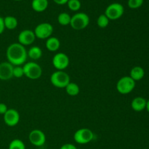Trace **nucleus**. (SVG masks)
<instances>
[{
  "instance_id": "1",
  "label": "nucleus",
  "mask_w": 149,
  "mask_h": 149,
  "mask_svg": "<svg viewBox=\"0 0 149 149\" xmlns=\"http://www.w3.org/2000/svg\"><path fill=\"white\" fill-rule=\"evenodd\" d=\"M6 56L7 61L14 66L23 65L27 60V50L25 46L20 43H13L7 47Z\"/></svg>"
},
{
  "instance_id": "2",
  "label": "nucleus",
  "mask_w": 149,
  "mask_h": 149,
  "mask_svg": "<svg viewBox=\"0 0 149 149\" xmlns=\"http://www.w3.org/2000/svg\"><path fill=\"white\" fill-rule=\"evenodd\" d=\"M50 82L54 87L57 88H65L71 82L70 77L64 71H58L53 72L50 77Z\"/></svg>"
},
{
  "instance_id": "3",
  "label": "nucleus",
  "mask_w": 149,
  "mask_h": 149,
  "mask_svg": "<svg viewBox=\"0 0 149 149\" xmlns=\"http://www.w3.org/2000/svg\"><path fill=\"white\" fill-rule=\"evenodd\" d=\"M90 23V17L84 13H77L71 17L70 26L77 31L83 30L88 26Z\"/></svg>"
},
{
  "instance_id": "4",
  "label": "nucleus",
  "mask_w": 149,
  "mask_h": 149,
  "mask_svg": "<svg viewBox=\"0 0 149 149\" xmlns=\"http://www.w3.org/2000/svg\"><path fill=\"white\" fill-rule=\"evenodd\" d=\"M24 76L30 79H38L42 74V67L35 62H28L23 65Z\"/></svg>"
},
{
  "instance_id": "5",
  "label": "nucleus",
  "mask_w": 149,
  "mask_h": 149,
  "mask_svg": "<svg viewBox=\"0 0 149 149\" xmlns=\"http://www.w3.org/2000/svg\"><path fill=\"white\" fill-rule=\"evenodd\" d=\"M135 81L130 76L122 77L116 83V90L122 95L129 94L135 89Z\"/></svg>"
},
{
  "instance_id": "6",
  "label": "nucleus",
  "mask_w": 149,
  "mask_h": 149,
  "mask_svg": "<svg viewBox=\"0 0 149 149\" xmlns=\"http://www.w3.org/2000/svg\"><path fill=\"white\" fill-rule=\"evenodd\" d=\"M124 13L125 8L123 5L120 3L113 2L106 7L104 14L109 19V20H116L120 18L123 15Z\"/></svg>"
},
{
  "instance_id": "7",
  "label": "nucleus",
  "mask_w": 149,
  "mask_h": 149,
  "mask_svg": "<svg viewBox=\"0 0 149 149\" xmlns=\"http://www.w3.org/2000/svg\"><path fill=\"white\" fill-rule=\"evenodd\" d=\"M94 138V133L88 128H81L75 132L74 139L77 143L84 145L91 142Z\"/></svg>"
},
{
  "instance_id": "8",
  "label": "nucleus",
  "mask_w": 149,
  "mask_h": 149,
  "mask_svg": "<svg viewBox=\"0 0 149 149\" xmlns=\"http://www.w3.org/2000/svg\"><path fill=\"white\" fill-rule=\"evenodd\" d=\"M33 32L36 38L47 39L52 36L53 33V26L49 23H41L36 26Z\"/></svg>"
},
{
  "instance_id": "9",
  "label": "nucleus",
  "mask_w": 149,
  "mask_h": 149,
  "mask_svg": "<svg viewBox=\"0 0 149 149\" xmlns=\"http://www.w3.org/2000/svg\"><path fill=\"white\" fill-rule=\"evenodd\" d=\"M69 63L68 56L63 52H58L52 58V65L58 71H63L69 65Z\"/></svg>"
},
{
  "instance_id": "10",
  "label": "nucleus",
  "mask_w": 149,
  "mask_h": 149,
  "mask_svg": "<svg viewBox=\"0 0 149 149\" xmlns=\"http://www.w3.org/2000/svg\"><path fill=\"white\" fill-rule=\"evenodd\" d=\"M29 139L31 143L36 147L42 146L46 142L45 134L40 130H33L29 135Z\"/></svg>"
},
{
  "instance_id": "11",
  "label": "nucleus",
  "mask_w": 149,
  "mask_h": 149,
  "mask_svg": "<svg viewBox=\"0 0 149 149\" xmlns=\"http://www.w3.org/2000/svg\"><path fill=\"white\" fill-rule=\"evenodd\" d=\"M17 39H18V43H20V45L23 46H28L32 45L34 42L36 36L33 31L30 29H25L20 32Z\"/></svg>"
},
{
  "instance_id": "12",
  "label": "nucleus",
  "mask_w": 149,
  "mask_h": 149,
  "mask_svg": "<svg viewBox=\"0 0 149 149\" xmlns=\"http://www.w3.org/2000/svg\"><path fill=\"white\" fill-rule=\"evenodd\" d=\"M3 116L4 123L9 127L15 126L20 121V114L16 109H8Z\"/></svg>"
},
{
  "instance_id": "13",
  "label": "nucleus",
  "mask_w": 149,
  "mask_h": 149,
  "mask_svg": "<svg viewBox=\"0 0 149 149\" xmlns=\"http://www.w3.org/2000/svg\"><path fill=\"white\" fill-rule=\"evenodd\" d=\"M13 68L14 65L10 63L8 61L0 63V80L7 81L13 78Z\"/></svg>"
},
{
  "instance_id": "14",
  "label": "nucleus",
  "mask_w": 149,
  "mask_h": 149,
  "mask_svg": "<svg viewBox=\"0 0 149 149\" xmlns=\"http://www.w3.org/2000/svg\"><path fill=\"white\" fill-rule=\"evenodd\" d=\"M147 100L143 97H136L132 100L131 107L136 112L143 111L146 108Z\"/></svg>"
},
{
  "instance_id": "15",
  "label": "nucleus",
  "mask_w": 149,
  "mask_h": 149,
  "mask_svg": "<svg viewBox=\"0 0 149 149\" xmlns=\"http://www.w3.org/2000/svg\"><path fill=\"white\" fill-rule=\"evenodd\" d=\"M45 46H46L47 49L50 52H56L61 47V42L57 37L50 36L49 38L47 39Z\"/></svg>"
},
{
  "instance_id": "16",
  "label": "nucleus",
  "mask_w": 149,
  "mask_h": 149,
  "mask_svg": "<svg viewBox=\"0 0 149 149\" xmlns=\"http://www.w3.org/2000/svg\"><path fill=\"white\" fill-rule=\"evenodd\" d=\"M48 0H32L31 7L35 12L42 13L45 11L48 7Z\"/></svg>"
},
{
  "instance_id": "17",
  "label": "nucleus",
  "mask_w": 149,
  "mask_h": 149,
  "mask_svg": "<svg viewBox=\"0 0 149 149\" xmlns=\"http://www.w3.org/2000/svg\"><path fill=\"white\" fill-rule=\"evenodd\" d=\"M145 76V71L141 66H135L130 70V77L135 81H140Z\"/></svg>"
},
{
  "instance_id": "18",
  "label": "nucleus",
  "mask_w": 149,
  "mask_h": 149,
  "mask_svg": "<svg viewBox=\"0 0 149 149\" xmlns=\"http://www.w3.org/2000/svg\"><path fill=\"white\" fill-rule=\"evenodd\" d=\"M27 55L29 58L33 61H36L42 58V50L40 47L37 46H32L29 48L27 51Z\"/></svg>"
},
{
  "instance_id": "19",
  "label": "nucleus",
  "mask_w": 149,
  "mask_h": 149,
  "mask_svg": "<svg viewBox=\"0 0 149 149\" xmlns=\"http://www.w3.org/2000/svg\"><path fill=\"white\" fill-rule=\"evenodd\" d=\"M4 24L5 29H8V30H14L17 26L18 22H17V18L15 17L8 15L6 16L4 18Z\"/></svg>"
},
{
  "instance_id": "20",
  "label": "nucleus",
  "mask_w": 149,
  "mask_h": 149,
  "mask_svg": "<svg viewBox=\"0 0 149 149\" xmlns=\"http://www.w3.org/2000/svg\"><path fill=\"white\" fill-rule=\"evenodd\" d=\"M65 89L67 94L70 96H77L80 92V89L78 84L74 82H70L65 87Z\"/></svg>"
},
{
  "instance_id": "21",
  "label": "nucleus",
  "mask_w": 149,
  "mask_h": 149,
  "mask_svg": "<svg viewBox=\"0 0 149 149\" xmlns=\"http://www.w3.org/2000/svg\"><path fill=\"white\" fill-rule=\"evenodd\" d=\"M71 16L67 13H61L58 16V23L61 26H68L71 23Z\"/></svg>"
},
{
  "instance_id": "22",
  "label": "nucleus",
  "mask_w": 149,
  "mask_h": 149,
  "mask_svg": "<svg viewBox=\"0 0 149 149\" xmlns=\"http://www.w3.org/2000/svg\"><path fill=\"white\" fill-rule=\"evenodd\" d=\"M8 149H26V146L21 140L14 139L9 144Z\"/></svg>"
},
{
  "instance_id": "23",
  "label": "nucleus",
  "mask_w": 149,
  "mask_h": 149,
  "mask_svg": "<svg viewBox=\"0 0 149 149\" xmlns=\"http://www.w3.org/2000/svg\"><path fill=\"white\" fill-rule=\"evenodd\" d=\"M97 24L101 29H105L109 26V19L106 17L105 14L100 15L97 19Z\"/></svg>"
},
{
  "instance_id": "24",
  "label": "nucleus",
  "mask_w": 149,
  "mask_h": 149,
  "mask_svg": "<svg viewBox=\"0 0 149 149\" xmlns=\"http://www.w3.org/2000/svg\"><path fill=\"white\" fill-rule=\"evenodd\" d=\"M67 5L71 11L76 12L78 11L81 8V4L80 0H68L67 2Z\"/></svg>"
},
{
  "instance_id": "25",
  "label": "nucleus",
  "mask_w": 149,
  "mask_h": 149,
  "mask_svg": "<svg viewBox=\"0 0 149 149\" xmlns=\"http://www.w3.org/2000/svg\"><path fill=\"white\" fill-rule=\"evenodd\" d=\"M24 76L23 65H16L13 68V77L21 78Z\"/></svg>"
},
{
  "instance_id": "26",
  "label": "nucleus",
  "mask_w": 149,
  "mask_h": 149,
  "mask_svg": "<svg viewBox=\"0 0 149 149\" xmlns=\"http://www.w3.org/2000/svg\"><path fill=\"white\" fill-rule=\"evenodd\" d=\"M144 0H128V7L131 9H138L143 4Z\"/></svg>"
},
{
  "instance_id": "27",
  "label": "nucleus",
  "mask_w": 149,
  "mask_h": 149,
  "mask_svg": "<svg viewBox=\"0 0 149 149\" xmlns=\"http://www.w3.org/2000/svg\"><path fill=\"white\" fill-rule=\"evenodd\" d=\"M7 110H8V108H7V105L5 103H0V114L4 115Z\"/></svg>"
},
{
  "instance_id": "28",
  "label": "nucleus",
  "mask_w": 149,
  "mask_h": 149,
  "mask_svg": "<svg viewBox=\"0 0 149 149\" xmlns=\"http://www.w3.org/2000/svg\"><path fill=\"white\" fill-rule=\"evenodd\" d=\"M60 149H78L76 146L72 143H65L63 144Z\"/></svg>"
},
{
  "instance_id": "29",
  "label": "nucleus",
  "mask_w": 149,
  "mask_h": 149,
  "mask_svg": "<svg viewBox=\"0 0 149 149\" xmlns=\"http://www.w3.org/2000/svg\"><path fill=\"white\" fill-rule=\"evenodd\" d=\"M4 29H5V27L4 24V18L0 16V35L4 32Z\"/></svg>"
},
{
  "instance_id": "30",
  "label": "nucleus",
  "mask_w": 149,
  "mask_h": 149,
  "mask_svg": "<svg viewBox=\"0 0 149 149\" xmlns=\"http://www.w3.org/2000/svg\"><path fill=\"white\" fill-rule=\"evenodd\" d=\"M68 0H53L54 2L57 4H59V5H63V4H67Z\"/></svg>"
},
{
  "instance_id": "31",
  "label": "nucleus",
  "mask_w": 149,
  "mask_h": 149,
  "mask_svg": "<svg viewBox=\"0 0 149 149\" xmlns=\"http://www.w3.org/2000/svg\"><path fill=\"white\" fill-rule=\"evenodd\" d=\"M146 109L147 110V111L149 113V99L148 100H147V103H146Z\"/></svg>"
},
{
  "instance_id": "32",
  "label": "nucleus",
  "mask_w": 149,
  "mask_h": 149,
  "mask_svg": "<svg viewBox=\"0 0 149 149\" xmlns=\"http://www.w3.org/2000/svg\"><path fill=\"white\" fill-rule=\"evenodd\" d=\"M14 1H23V0H14Z\"/></svg>"
}]
</instances>
